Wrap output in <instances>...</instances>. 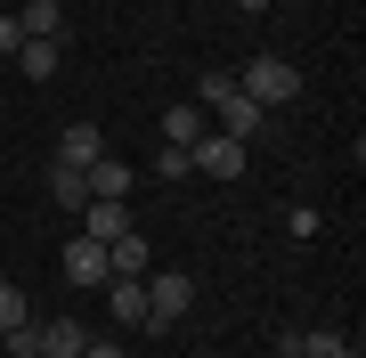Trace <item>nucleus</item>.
<instances>
[{
	"label": "nucleus",
	"instance_id": "nucleus-8",
	"mask_svg": "<svg viewBox=\"0 0 366 358\" xmlns=\"http://www.w3.org/2000/svg\"><path fill=\"white\" fill-rule=\"evenodd\" d=\"M98 293H106V309H114L122 326H147V277H106Z\"/></svg>",
	"mask_w": 366,
	"mask_h": 358
},
{
	"label": "nucleus",
	"instance_id": "nucleus-17",
	"mask_svg": "<svg viewBox=\"0 0 366 358\" xmlns=\"http://www.w3.org/2000/svg\"><path fill=\"white\" fill-rule=\"evenodd\" d=\"M342 350H350L342 334H301V350H293V358H342Z\"/></svg>",
	"mask_w": 366,
	"mask_h": 358
},
{
	"label": "nucleus",
	"instance_id": "nucleus-16",
	"mask_svg": "<svg viewBox=\"0 0 366 358\" xmlns=\"http://www.w3.org/2000/svg\"><path fill=\"white\" fill-rule=\"evenodd\" d=\"M9 326H33V302H25L16 277H0V334H9Z\"/></svg>",
	"mask_w": 366,
	"mask_h": 358
},
{
	"label": "nucleus",
	"instance_id": "nucleus-11",
	"mask_svg": "<svg viewBox=\"0 0 366 358\" xmlns=\"http://www.w3.org/2000/svg\"><path fill=\"white\" fill-rule=\"evenodd\" d=\"M49 204H57V212H81V204H90V171H74V163H49Z\"/></svg>",
	"mask_w": 366,
	"mask_h": 358
},
{
	"label": "nucleus",
	"instance_id": "nucleus-7",
	"mask_svg": "<svg viewBox=\"0 0 366 358\" xmlns=\"http://www.w3.org/2000/svg\"><path fill=\"white\" fill-rule=\"evenodd\" d=\"M16 41H66V0H25Z\"/></svg>",
	"mask_w": 366,
	"mask_h": 358
},
{
	"label": "nucleus",
	"instance_id": "nucleus-5",
	"mask_svg": "<svg viewBox=\"0 0 366 358\" xmlns=\"http://www.w3.org/2000/svg\"><path fill=\"white\" fill-rule=\"evenodd\" d=\"M106 277H114L106 244H98V237H74V244H66V285H90V293H98Z\"/></svg>",
	"mask_w": 366,
	"mask_h": 358
},
{
	"label": "nucleus",
	"instance_id": "nucleus-9",
	"mask_svg": "<svg viewBox=\"0 0 366 358\" xmlns=\"http://www.w3.org/2000/svg\"><path fill=\"white\" fill-rule=\"evenodd\" d=\"M33 342H41V358H81L90 334H81L74 318H33Z\"/></svg>",
	"mask_w": 366,
	"mask_h": 358
},
{
	"label": "nucleus",
	"instance_id": "nucleus-21",
	"mask_svg": "<svg viewBox=\"0 0 366 358\" xmlns=\"http://www.w3.org/2000/svg\"><path fill=\"white\" fill-rule=\"evenodd\" d=\"M228 9H244V16H261V9H269V0H228Z\"/></svg>",
	"mask_w": 366,
	"mask_h": 358
},
{
	"label": "nucleus",
	"instance_id": "nucleus-1",
	"mask_svg": "<svg viewBox=\"0 0 366 358\" xmlns=\"http://www.w3.org/2000/svg\"><path fill=\"white\" fill-rule=\"evenodd\" d=\"M196 106L212 114V131H228V139H244V146L269 131V114L252 106L244 90H236V74H204V98H196Z\"/></svg>",
	"mask_w": 366,
	"mask_h": 358
},
{
	"label": "nucleus",
	"instance_id": "nucleus-2",
	"mask_svg": "<svg viewBox=\"0 0 366 358\" xmlns=\"http://www.w3.org/2000/svg\"><path fill=\"white\" fill-rule=\"evenodd\" d=\"M236 90H244V98H252L261 114H285L293 98H301V66H285V57H244Z\"/></svg>",
	"mask_w": 366,
	"mask_h": 358
},
{
	"label": "nucleus",
	"instance_id": "nucleus-14",
	"mask_svg": "<svg viewBox=\"0 0 366 358\" xmlns=\"http://www.w3.org/2000/svg\"><path fill=\"white\" fill-rule=\"evenodd\" d=\"M57 57H66V41H16V66H25V81H49Z\"/></svg>",
	"mask_w": 366,
	"mask_h": 358
},
{
	"label": "nucleus",
	"instance_id": "nucleus-3",
	"mask_svg": "<svg viewBox=\"0 0 366 358\" xmlns=\"http://www.w3.org/2000/svg\"><path fill=\"white\" fill-rule=\"evenodd\" d=\"M187 309H196V277H187V269H155V277H147V326H179Z\"/></svg>",
	"mask_w": 366,
	"mask_h": 358
},
{
	"label": "nucleus",
	"instance_id": "nucleus-18",
	"mask_svg": "<svg viewBox=\"0 0 366 358\" xmlns=\"http://www.w3.org/2000/svg\"><path fill=\"white\" fill-rule=\"evenodd\" d=\"M155 179H196V171H187V146H163V155H155Z\"/></svg>",
	"mask_w": 366,
	"mask_h": 358
},
{
	"label": "nucleus",
	"instance_id": "nucleus-13",
	"mask_svg": "<svg viewBox=\"0 0 366 358\" xmlns=\"http://www.w3.org/2000/svg\"><path fill=\"white\" fill-rule=\"evenodd\" d=\"M204 131H212L204 106H171V114H163V146H196Z\"/></svg>",
	"mask_w": 366,
	"mask_h": 358
},
{
	"label": "nucleus",
	"instance_id": "nucleus-4",
	"mask_svg": "<svg viewBox=\"0 0 366 358\" xmlns=\"http://www.w3.org/2000/svg\"><path fill=\"white\" fill-rule=\"evenodd\" d=\"M187 171H204V179H244V139L204 131L196 146H187Z\"/></svg>",
	"mask_w": 366,
	"mask_h": 358
},
{
	"label": "nucleus",
	"instance_id": "nucleus-15",
	"mask_svg": "<svg viewBox=\"0 0 366 358\" xmlns=\"http://www.w3.org/2000/svg\"><path fill=\"white\" fill-rule=\"evenodd\" d=\"M106 261H114V277H147V237H114Z\"/></svg>",
	"mask_w": 366,
	"mask_h": 358
},
{
	"label": "nucleus",
	"instance_id": "nucleus-10",
	"mask_svg": "<svg viewBox=\"0 0 366 358\" xmlns=\"http://www.w3.org/2000/svg\"><path fill=\"white\" fill-rule=\"evenodd\" d=\"M98 155H106V139H98V122H66V139H57V163H74V171H90Z\"/></svg>",
	"mask_w": 366,
	"mask_h": 358
},
{
	"label": "nucleus",
	"instance_id": "nucleus-19",
	"mask_svg": "<svg viewBox=\"0 0 366 358\" xmlns=\"http://www.w3.org/2000/svg\"><path fill=\"white\" fill-rule=\"evenodd\" d=\"M81 358H122V342H106V334H98V342H81Z\"/></svg>",
	"mask_w": 366,
	"mask_h": 358
},
{
	"label": "nucleus",
	"instance_id": "nucleus-6",
	"mask_svg": "<svg viewBox=\"0 0 366 358\" xmlns=\"http://www.w3.org/2000/svg\"><path fill=\"white\" fill-rule=\"evenodd\" d=\"M81 237H98V244L131 237V204H114V196H90V204H81Z\"/></svg>",
	"mask_w": 366,
	"mask_h": 358
},
{
	"label": "nucleus",
	"instance_id": "nucleus-12",
	"mask_svg": "<svg viewBox=\"0 0 366 358\" xmlns=\"http://www.w3.org/2000/svg\"><path fill=\"white\" fill-rule=\"evenodd\" d=\"M131 187H139V171H131V163H114V155H98V163H90V196L131 204Z\"/></svg>",
	"mask_w": 366,
	"mask_h": 358
},
{
	"label": "nucleus",
	"instance_id": "nucleus-20",
	"mask_svg": "<svg viewBox=\"0 0 366 358\" xmlns=\"http://www.w3.org/2000/svg\"><path fill=\"white\" fill-rule=\"evenodd\" d=\"M0 57H16V16H0Z\"/></svg>",
	"mask_w": 366,
	"mask_h": 358
}]
</instances>
